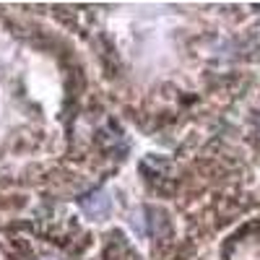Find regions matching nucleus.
<instances>
[{"instance_id":"nucleus-1","label":"nucleus","mask_w":260,"mask_h":260,"mask_svg":"<svg viewBox=\"0 0 260 260\" xmlns=\"http://www.w3.org/2000/svg\"><path fill=\"white\" fill-rule=\"evenodd\" d=\"M78 206L83 208V213L94 216V219H102V216L110 213V198H107V192H102V190L83 195V198L78 201Z\"/></svg>"}]
</instances>
